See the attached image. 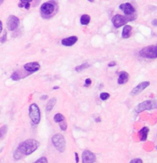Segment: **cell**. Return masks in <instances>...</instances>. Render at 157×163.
<instances>
[{
	"mask_svg": "<svg viewBox=\"0 0 157 163\" xmlns=\"http://www.w3.org/2000/svg\"><path fill=\"white\" fill-rule=\"evenodd\" d=\"M40 146V143L35 139H28L20 143L15 151L14 157L16 159H20L24 155H29L33 153Z\"/></svg>",
	"mask_w": 157,
	"mask_h": 163,
	"instance_id": "obj_1",
	"label": "cell"
},
{
	"mask_svg": "<svg viewBox=\"0 0 157 163\" xmlns=\"http://www.w3.org/2000/svg\"><path fill=\"white\" fill-rule=\"evenodd\" d=\"M135 18L136 17H134V16L131 15L125 17L120 14H117L113 17V19H112V22L116 28H118L123 25H125L128 21H133Z\"/></svg>",
	"mask_w": 157,
	"mask_h": 163,
	"instance_id": "obj_2",
	"label": "cell"
},
{
	"mask_svg": "<svg viewBox=\"0 0 157 163\" xmlns=\"http://www.w3.org/2000/svg\"><path fill=\"white\" fill-rule=\"evenodd\" d=\"M29 116L35 125H38L41 121V112L36 103H33L29 107Z\"/></svg>",
	"mask_w": 157,
	"mask_h": 163,
	"instance_id": "obj_3",
	"label": "cell"
},
{
	"mask_svg": "<svg viewBox=\"0 0 157 163\" xmlns=\"http://www.w3.org/2000/svg\"><path fill=\"white\" fill-rule=\"evenodd\" d=\"M52 143L59 152H63L66 148V140L64 137L60 134H56L52 138Z\"/></svg>",
	"mask_w": 157,
	"mask_h": 163,
	"instance_id": "obj_4",
	"label": "cell"
},
{
	"mask_svg": "<svg viewBox=\"0 0 157 163\" xmlns=\"http://www.w3.org/2000/svg\"><path fill=\"white\" fill-rule=\"evenodd\" d=\"M139 54L141 57L148 59H155L157 57V48L156 45H150L142 48Z\"/></svg>",
	"mask_w": 157,
	"mask_h": 163,
	"instance_id": "obj_5",
	"label": "cell"
},
{
	"mask_svg": "<svg viewBox=\"0 0 157 163\" xmlns=\"http://www.w3.org/2000/svg\"><path fill=\"white\" fill-rule=\"evenodd\" d=\"M157 103L156 100H147L139 103L134 110L137 113H140L145 110H151L156 108Z\"/></svg>",
	"mask_w": 157,
	"mask_h": 163,
	"instance_id": "obj_6",
	"label": "cell"
},
{
	"mask_svg": "<svg viewBox=\"0 0 157 163\" xmlns=\"http://www.w3.org/2000/svg\"><path fill=\"white\" fill-rule=\"evenodd\" d=\"M20 23V20L18 17H17L15 15H10L6 22V25H7V28L9 31H14L16 30Z\"/></svg>",
	"mask_w": 157,
	"mask_h": 163,
	"instance_id": "obj_7",
	"label": "cell"
},
{
	"mask_svg": "<svg viewBox=\"0 0 157 163\" xmlns=\"http://www.w3.org/2000/svg\"><path fill=\"white\" fill-rule=\"evenodd\" d=\"M55 6L49 2L44 3L41 7V14L44 15H50L53 13Z\"/></svg>",
	"mask_w": 157,
	"mask_h": 163,
	"instance_id": "obj_8",
	"label": "cell"
},
{
	"mask_svg": "<svg viewBox=\"0 0 157 163\" xmlns=\"http://www.w3.org/2000/svg\"><path fill=\"white\" fill-rule=\"evenodd\" d=\"M96 161L95 155L90 150H85L82 153V162L84 163L87 162H95Z\"/></svg>",
	"mask_w": 157,
	"mask_h": 163,
	"instance_id": "obj_9",
	"label": "cell"
},
{
	"mask_svg": "<svg viewBox=\"0 0 157 163\" xmlns=\"http://www.w3.org/2000/svg\"><path fill=\"white\" fill-rule=\"evenodd\" d=\"M149 85H150V82H149V81H144V82L141 83L131 90L130 94L131 95H139L140 93H141L145 88L147 87Z\"/></svg>",
	"mask_w": 157,
	"mask_h": 163,
	"instance_id": "obj_10",
	"label": "cell"
},
{
	"mask_svg": "<svg viewBox=\"0 0 157 163\" xmlns=\"http://www.w3.org/2000/svg\"><path fill=\"white\" fill-rule=\"evenodd\" d=\"M119 8L126 15H131L135 12V9L133 7V6L130 3H128L120 4Z\"/></svg>",
	"mask_w": 157,
	"mask_h": 163,
	"instance_id": "obj_11",
	"label": "cell"
},
{
	"mask_svg": "<svg viewBox=\"0 0 157 163\" xmlns=\"http://www.w3.org/2000/svg\"><path fill=\"white\" fill-rule=\"evenodd\" d=\"M24 67L26 71L30 73H34L39 70L41 66L38 62H32L25 64Z\"/></svg>",
	"mask_w": 157,
	"mask_h": 163,
	"instance_id": "obj_12",
	"label": "cell"
},
{
	"mask_svg": "<svg viewBox=\"0 0 157 163\" xmlns=\"http://www.w3.org/2000/svg\"><path fill=\"white\" fill-rule=\"evenodd\" d=\"M78 38L76 36H71L68 38H65L61 40V44L65 46H71L74 45L77 41Z\"/></svg>",
	"mask_w": 157,
	"mask_h": 163,
	"instance_id": "obj_13",
	"label": "cell"
},
{
	"mask_svg": "<svg viewBox=\"0 0 157 163\" xmlns=\"http://www.w3.org/2000/svg\"><path fill=\"white\" fill-rule=\"evenodd\" d=\"M129 80V74L126 72H121L119 73L118 78V83L119 84H123L127 83Z\"/></svg>",
	"mask_w": 157,
	"mask_h": 163,
	"instance_id": "obj_14",
	"label": "cell"
},
{
	"mask_svg": "<svg viewBox=\"0 0 157 163\" xmlns=\"http://www.w3.org/2000/svg\"><path fill=\"white\" fill-rule=\"evenodd\" d=\"M132 27L130 25H125L123 28L121 37L123 39H128L131 36Z\"/></svg>",
	"mask_w": 157,
	"mask_h": 163,
	"instance_id": "obj_15",
	"label": "cell"
},
{
	"mask_svg": "<svg viewBox=\"0 0 157 163\" xmlns=\"http://www.w3.org/2000/svg\"><path fill=\"white\" fill-rule=\"evenodd\" d=\"M149 132V129L148 127L142 128L139 132V134L141 141H145L147 140Z\"/></svg>",
	"mask_w": 157,
	"mask_h": 163,
	"instance_id": "obj_16",
	"label": "cell"
},
{
	"mask_svg": "<svg viewBox=\"0 0 157 163\" xmlns=\"http://www.w3.org/2000/svg\"><path fill=\"white\" fill-rule=\"evenodd\" d=\"M33 1V0H20V3L18 6L20 8L25 7L26 9H29L30 7V3Z\"/></svg>",
	"mask_w": 157,
	"mask_h": 163,
	"instance_id": "obj_17",
	"label": "cell"
},
{
	"mask_svg": "<svg viewBox=\"0 0 157 163\" xmlns=\"http://www.w3.org/2000/svg\"><path fill=\"white\" fill-rule=\"evenodd\" d=\"M56 102H57V100L55 98H52L50 99V100L47 102V106H46V111H50L53 108L54 106L55 105Z\"/></svg>",
	"mask_w": 157,
	"mask_h": 163,
	"instance_id": "obj_18",
	"label": "cell"
},
{
	"mask_svg": "<svg viewBox=\"0 0 157 163\" xmlns=\"http://www.w3.org/2000/svg\"><path fill=\"white\" fill-rule=\"evenodd\" d=\"M90 15H87V14H84L83 15H82V17H81V25H87L89 24L90 21Z\"/></svg>",
	"mask_w": 157,
	"mask_h": 163,
	"instance_id": "obj_19",
	"label": "cell"
},
{
	"mask_svg": "<svg viewBox=\"0 0 157 163\" xmlns=\"http://www.w3.org/2000/svg\"><path fill=\"white\" fill-rule=\"evenodd\" d=\"M54 121L57 123H60L63 120H65V117H64V115L60 113H57L53 117Z\"/></svg>",
	"mask_w": 157,
	"mask_h": 163,
	"instance_id": "obj_20",
	"label": "cell"
},
{
	"mask_svg": "<svg viewBox=\"0 0 157 163\" xmlns=\"http://www.w3.org/2000/svg\"><path fill=\"white\" fill-rule=\"evenodd\" d=\"M89 66H90V65H89L88 63L86 62V63L82 64H81V65H80L77 66V67H76L75 70H76V72H79L82 71L83 70H84V69L88 68Z\"/></svg>",
	"mask_w": 157,
	"mask_h": 163,
	"instance_id": "obj_21",
	"label": "cell"
},
{
	"mask_svg": "<svg viewBox=\"0 0 157 163\" xmlns=\"http://www.w3.org/2000/svg\"><path fill=\"white\" fill-rule=\"evenodd\" d=\"M7 131V127L6 125H4L0 128V139L3 138Z\"/></svg>",
	"mask_w": 157,
	"mask_h": 163,
	"instance_id": "obj_22",
	"label": "cell"
},
{
	"mask_svg": "<svg viewBox=\"0 0 157 163\" xmlns=\"http://www.w3.org/2000/svg\"><path fill=\"white\" fill-rule=\"evenodd\" d=\"M60 127L62 131H66L67 130V128H68V125H67V123L66 120H63L61 122H60Z\"/></svg>",
	"mask_w": 157,
	"mask_h": 163,
	"instance_id": "obj_23",
	"label": "cell"
},
{
	"mask_svg": "<svg viewBox=\"0 0 157 163\" xmlns=\"http://www.w3.org/2000/svg\"><path fill=\"white\" fill-rule=\"evenodd\" d=\"M99 97L102 100H106L110 97V94L107 92H103L100 94Z\"/></svg>",
	"mask_w": 157,
	"mask_h": 163,
	"instance_id": "obj_24",
	"label": "cell"
},
{
	"mask_svg": "<svg viewBox=\"0 0 157 163\" xmlns=\"http://www.w3.org/2000/svg\"><path fill=\"white\" fill-rule=\"evenodd\" d=\"M11 79H12L14 81H18L20 79V75L19 74V73L17 72H14L12 75H11Z\"/></svg>",
	"mask_w": 157,
	"mask_h": 163,
	"instance_id": "obj_25",
	"label": "cell"
},
{
	"mask_svg": "<svg viewBox=\"0 0 157 163\" xmlns=\"http://www.w3.org/2000/svg\"><path fill=\"white\" fill-rule=\"evenodd\" d=\"M48 162L47 158L46 157H41V158L38 159L37 161H35L36 163H39V162H44V163H47Z\"/></svg>",
	"mask_w": 157,
	"mask_h": 163,
	"instance_id": "obj_26",
	"label": "cell"
},
{
	"mask_svg": "<svg viewBox=\"0 0 157 163\" xmlns=\"http://www.w3.org/2000/svg\"><path fill=\"white\" fill-rule=\"evenodd\" d=\"M7 40V32L5 31L4 34H3V36L0 38V42L1 43H4Z\"/></svg>",
	"mask_w": 157,
	"mask_h": 163,
	"instance_id": "obj_27",
	"label": "cell"
},
{
	"mask_svg": "<svg viewBox=\"0 0 157 163\" xmlns=\"http://www.w3.org/2000/svg\"><path fill=\"white\" fill-rule=\"evenodd\" d=\"M92 84V80L90 78H87L85 79V87H88L89 86H90Z\"/></svg>",
	"mask_w": 157,
	"mask_h": 163,
	"instance_id": "obj_28",
	"label": "cell"
},
{
	"mask_svg": "<svg viewBox=\"0 0 157 163\" xmlns=\"http://www.w3.org/2000/svg\"><path fill=\"white\" fill-rule=\"evenodd\" d=\"M131 163H136V162H139V163H141V162H143L142 160L141 159H132L131 161H130Z\"/></svg>",
	"mask_w": 157,
	"mask_h": 163,
	"instance_id": "obj_29",
	"label": "cell"
},
{
	"mask_svg": "<svg viewBox=\"0 0 157 163\" xmlns=\"http://www.w3.org/2000/svg\"><path fill=\"white\" fill-rule=\"evenodd\" d=\"M116 64H117L116 62H115V61H112V62H110L108 64V66H109V67H114V66H116Z\"/></svg>",
	"mask_w": 157,
	"mask_h": 163,
	"instance_id": "obj_30",
	"label": "cell"
},
{
	"mask_svg": "<svg viewBox=\"0 0 157 163\" xmlns=\"http://www.w3.org/2000/svg\"><path fill=\"white\" fill-rule=\"evenodd\" d=\"M2 31H3V23L1 20H0V34L1 33Z\"/></svg>",
	"mask_w": 157,
	"mask_h": 163,
	"instance_id": "obj_31",
	"label": "cell"
},
{
	"mask_svg": "<svg viewBox=\"0 0 157 163\" xmlns=\"http://www.w3.org/2000/svg\"><path fill=\"white\" fill-rule=\"evenodd\" d=\"M75 156H76V162H78V161H79V159H78V155L77 152H75Z\"/></svg>",
	"mask_w": 157,
	"mask_h": 163,
	"instance_id": "obj_32",
	"label": "cell"
},
{
	"mask_svg": "<svg viewBox=\"0 0 157 163\" xmlns=\"http://www.w3.org/2000/svg\"><path fill=\"white\" fill-rule=\"evenodd\" d=\"M152 25L154 26H156V25H157V20L156 19H155L153 21H152Z\"/></svg>",
	"mask_w": 157,
	"mask_h": 163,
	"instance_id": "obj_33",
	"label": "cell"
},
{
	"mask_svg": "<svg viewBox=\"0 0 157 163\" xmlns=\"http://www.w3.org/2000/svg\"><path fill=\"white\" fill-rule=\"evenodd\" d=\"M47 98H48V96H47V95H42V96L41 97V99L44 100H46Z\"/></svg>",
	"mask_w": 157,
	"mask_h": 163,
	"instance_id": "obj_34",
	"label": "cell"
},
{
	"mask_svg": "<svg viewBox=\"0 0 157 163\" xmlns=\"http://www.w3.org/2000/svg\"><path fill=\"white\" fill-rule=\"evenodd\" d=\"M60 87H59V86H55V87H53V89H55V90H56V89H59Z\"/></svg>",
	"mask_w": 157,
	"mask_h": 163,
	"instance_id": "obj_35",
	"label": "cell"
},
{
	"mask_svg": "<svg viewBox=\"0 0 157 163\" xmlns=\"http://www.w3.org/2000/svg\"><path fill=\"white\" fill-rule=\"evenodd\" d=\"M96 122H101V119H100V118L99 117V118H96Z\"/></svg>",
	"mask_w": 157,
	"mask_h": 163,
	"instance_id": "obj_36",
	"label": "cell"
},
{
	"mask_svg": "<svg viewBox=\"0 0 157 163\" xmlns=\"http://www.w3.org/2000/svg\"><path fill=\"white\" fill-rule=\"evenodd\" d=\"M4 2V0H0V6H1Z\"/></svg>",
	"mask_w": 157,
	"mask_h": 163,
	"instance_id": "obj_37",
	"label": "cell"
},
{
	"mask_svg": "<svg viewBox=\"0 0 157 163\" xmlns=\"http://www.w3.org/2000/svg\"><path fill=\"white\" fill-rule=\"evenodd\" d=\"M88 1H90V2H91V3H93L94 1V0H88Z\"/></svg>",
	"mask_w": 157,
	"mask_h": 163,
	"instance_id": "obj_38",
	"label": "cell"
}]
</instances>
